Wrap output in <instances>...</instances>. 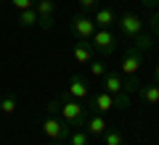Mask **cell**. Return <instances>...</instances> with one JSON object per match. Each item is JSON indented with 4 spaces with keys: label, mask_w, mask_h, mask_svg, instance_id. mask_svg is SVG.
Returning a JSON list of instances; mask_svg holds the SVG:
<instances>
[{
    "label": "cell",
    "mask_w": 159,
    "mask_h": 145,
    "mask_svg": "<svg viewBox=\"0 0 159 145\" xmlns=\"http://www.w3.org/2000/svg\"><path fill=\"white\" fill-rule=\"evenodd\" d=\"M151 82L159 84V56H157V63H154V74H151Z\"/></svg>",
    "instance_id": "obj_27"
},
{
    "label": "cell",
    "mask_w": 159,
    "mask_h": 145,
    "mask_svg": "<svg viewBox=\"0 0 159 145\" xmlns=\"http://www.w3.org/2000/svg\"><path fill=\"white\" fill-rule=\"evenodd\" d=\"M130 45H135V48H138L141 53H146V50H151V45H154V37H151V34H146V32H141V34H138V37L130 42Z\"/></svg>",
    "instance_id": "obj_19"
},
{
    "label": "cell",
    "mask_w": 159,
    "mask_h": 145,
    "mask_svg": "<svg viewBox=\"0 0 159 145\" xmlns=\"http://www.w3.org/2000/svg\"><path fill=\"white\" fill-rule=\"evenodd\" d=\"M101 137H103V145H125V134L119 129H106Z\"/></svg>",
    "instance_id": "obj_18"
},
{
    "label": "cell",
    "mask_w": 159,
    "mask_h": 145,
    "mask_svg": "<svg viewBox=\"0 0 159 145\" xmlns=\"http://www.w3.org/2000/svg\"><path fill=\"white\" fill-rule=\"evenodd\" d=\"M148 27H151V37L159 40V11H148Z\"/></svg>",
    "instance_id": "obj_22"
},
{
    "label": "cell",
    "mask_w": 159,
    "mask_h": 145,
    "mask_svg": "<svg viewBox=\"0 0 159 145\" xmlns=\"http://www.w3.org/2000/svg\"><path fill=\"white\" fill-rule=\"evenodd\" d=\"M16 21H19V27H24V29L34 27V24H37V11H34V8H27V11H16Z\"/></svg>",
    "instance_id": "obj_15"
},
{
    "label": "cell",
    "mask_w": 159,
    "mask_h": 145,
    "mask_svg": "<svg viewBox=\"0 0 159 145\" xmlns=\"http://www.w3.org/2000/svg\"><path fill=\"white\" fill-rule=\"evenodd\" d=\"M88 66H90V74H93V77H98V79H103V74L109 71V66L103 61H90Z\"/></svg>",
    "instance_id": "obj_20"
},
{
    "label": "cell",
    "mask_w": 159,
    "mask_h": 145,
    "mask_svg": "<svg viewBox=\"0 0 159 145\" xmlns=\"http://www.w3.org/2000/svg\"><path fill=\"white\" fill-rule=\"evenodd\" d=\"M90 45H93V50H98L103 58H109V56L117 53L119 40H117V34H114L111 29H96L93 37H90Z\"/></svg>",
    "instance_id": "obj_2"
},
{
    "label": "cell",
    "mask_w": 159,
    "mask_h": 145,
    "mask_svg": "<svg viewBox=\"0 0 159 145\" xmlns=\"http://www.w3.org/2000/svg\"><path fill=\"white\" fill-rule=\"evenodd\" d=\"M58 113H61V119L69 124V127H82L85 124V106H82V100H74V98H69L66 92L58 95Z\"/></svg>",
    "instance_id": "obj_1"
},
{
    "label": "cell",
    "mask_w": 159,
    "mask_h": 145,
    "mask_svg": "<svg viewBox=\"0 0 159 145\" xmlns=\"http://www.w3.org/2000/svg\"><path fill=\"white\" fill-rule=\"evenodd\" d=\"M141 6L146 11H159V0H141Z\"/></svg>",
    "instance_id": "obj_26"
},
{
    "label": "cell",
    "mask_w": 159,
    "mask_h": 145,
    "mask_svg": "<svg viewBox=\"0 0 159 145\" xmlns=\"http://www.w3.org/2000/svg\"><path fill=\"white\" fill-rule=\"evenodd\" d=\"M16 106H19L16 92H13V90L3 92V98H0V113H6V116H13V113H16Z\"/></svg>",
    "instance_id": "obj_14"
},
{
    "label": "cell",
    "mask_w": 159,
    "mask_h": 145,
    "mask_svg": "<svg viewBox=\"0 0 159 145\" xmlns=\"http://www.w3.org/2000/svg\"><path fill=\"white\" fill-rule=\"evenodd\" d=\"M90 106L96 108V113H109L114 108V95L111 92H96V95H90Z\"/></svg>",
    "instance_id": "obj_10"
},
{
    "label": "cell",
    "mask_w": 159,
    "mask_h": 145,
    "mask_svg": "<svg viewBox=\"0 0 159 145\" xmlns=\"http://www.w3.org/2000/svg\"><path fill=\"white\" fill-rule=\"evenodd\" d=\"M117 27H119V34H122V40H130V42L143 32V21L135 16V13H130V11L122 13V16L117 19Z\"/></svg>",
    "instance_id": "obj_5"
},
{
    "label": "cell",
    "mask_w": 159,
    "mask_h": 145,
    "mask_svg": "<svg viewBox=\"0 0 159 145\" xmlns=\"http://www.w3.org/2000/svg\"><path fill=\"white\" fill-rule=\"evenodd\" d=\"M82 129H85L90 137H101V134L109 129V124H106V119H103V113H96V111H93L90 116H85V124H82Z\"/></svg>",
    "instance_id": "obj_9"
},
{
    "label": "cell",
    "mask_w": 159,
    "mask_h": 145,
    "mask_svg": "<svg viewBox=\"0 0 159 145\" xmlns=\"http://www.w3.org/2000/svg\"><path fill=\"white\" fill-rule=\"evenodd\" d=\"M69 27H72L74 37H77L80 42H88V40L93 37V32H96V21H93L90 13H74L72 21H69Z\"/></svg>",
    "instance_id": "obj_4"
},
{
    "label": "cell",
    "mask_w": 159,
    "mask_h": 145,
    "mask_svg": "<svg viewBox=\"0 0 159 145\" xmlns=\"http://www.w3.org/2000/svg\"><path fill=\"white\" fill-rule=\"evenodd\" d=\"M122 82H125V92L127 95H135L138 87H141V79H138V77H125Z\"/></svg>",
    "instance_id": "obj_21"
},
{
    "label": "cell",
    "mask_w": 159,
    "mask_h": 145,
    "mask_svg": "<svg viewBox=\"0 0 159 145\" xmlns=\"http://www.w3.org/2000/svg\"><path fill=\"white\" fill-rule=\"evenodd\" d=\"M37 27L45 29V32H51V29L56 27V19H53V16H37Z\"/></svg>",
    "instance_id": "obj_23"
},
{
    "label": "cell",
    "mask_w": 159,
    "mask_h": 145,
    "mask_svg": "<svg viewBox=\"0 0 159 145\" xmlns=\"http://www.w3.org/2000/svg\"><path fill=\"white\" fill-rule=\"evenodd\" d=\"M103 90L111 95H122L125 92V82H122V77L117 71H106L103 74Z\"/></svg>",
    "instance_id": "obj_12"
},
{
    "label": "cell",
    "mask_w": 159,
    "mask_h": 145,
    "mask_svg": "<svg viewBox=\"0 0 159 145\" xmlns=\"http://www.w3.org/2000/svg\"><path fill=\"white\" fill-rule=\"evenodd\" d=\"M66 145H90V134H88L82 127H77V129H72V132H69Z\"/></svg>",
    "instance_id": "obj_16"
},
{
    "label": "cell",
    "mask_w": 159,
    "mask_h": 145,
    "mask_svg": "<svg viewBox=\"0 0 159 145\" xmlns=\"http://www.w3.org/2000/svg\"><path fill=\"white\" fill-rule=\"evenodd\" d=\"M16 11H27V8H34V0H8Z\"/></svg>",
    "instance_id": "obj_24"
},
{
    "label": "cell",
    "mask_w": 159,
    "mask_h": 145,
    "mask_svg": "<svg viewBox=\"0 0 159 145\" xmlns=\"http://www.w3.org/2000/svg\"><path fill=\"white\" fill-rule=\"evenodd\" d=\"M98 6V0H80V8H82V13H88V11H93V8Z\"/></svg>",
    "instance_id": "obj_25"
},
{
    "label": "cell",
    "mask_w": 159,
    "mask_h": 145,
    "mask_svg": "<svg viewBox=\"0 0 159 145\" xmlns=\"http://www.w3.org/2000/svg\"><path fill=\"white\" fill-rule=\"evenodd\" d=\"M141 63H143V53L138 50L135 45H127L125 56L119 58V71L125 74V77H135L138 69H141Z\"/></svg>",
    "instance_id": "obj_6"
},
{
    "label": "cell",
    "mask_w": 159,
    "mask_h": 145,
    "mask_svg": "<svg viewBox=\"0 0 159 145\" xmlns=\"http://www.w3.org/2000/svg\"><path fill=\"white\" fill-rule=\"evenodd\" d=\"M37 16H53L56 13V0H34Z\"/></svg>",
    "instance_id": "obj_17"
},
{
    "label": "cell",
    "mask_w": 159,
    "mask_h": 145,
    "mask_svg": "<svg viewBox=\"0 0 159 145\" xmlns=\"http://www.w3.org/2000/svg\"><path fill=\"white\" fill-rule=\"evenodd\" d=\"M48 145H66V143H53V140H51V143H48Z\"/></svg>",
    "instance_id": "obj_28"
},
{
    "label": "cell",
    "mask_w": 159,
    "mask_h": 145,
    "mask_svg": "<svg viewBox=\"0 0 159 145\" xmlns=\"http://www.w3.org/2000/svg\"><path fill=\"white\" fill-rule=\"evenodd\" d=\"M138 98H141V100L143 103H148V106H157V103H159V84H143L141 82V87H138Z\"/></svg>",
    "instance_id": "obj_13"
},
{
    "label": "cell",
    "mask_w": 159,
    "mask_h": 145,
    "mask_svg": "<svg viewBox=\"0 0 159 145\" xmlns=\"http://www.w3.org/2000/svg\"><path fill=\"white\" fill-rule=\"evenodd\" d=\"M93 53H96V50H93L90 40H88V42H80V40H77L74 48H72V58H74L77 63H90V61H93Z\"/></svg>",
    "instance_id": "obj_11"
},
{
    "label": "cell",
    "mask_w": 159,
    "mask_h": 145,
    "mask_svg": "<svg viewBox=\"0 0 159 145\" xmlns=\"http://www.w3.org/2000/svg\"><path fill=\"white\" fill-rule=\"evenodd\" d=\"M43 134H45L48 140H53V143H66L69 124L64 122L61 116H56V113H48L45 122H43Z\"/></svg>",
    "instance_id": "obj_3"
},
{
    "label": "cell",
    "mask_w": 159,
    "mask_h": 145,
    "mask_svg": "<svg viewBox=\"0 0 159 145\" xmlns=\"http://www.w3.org/2000/svg\"><path fill=\"white\" fill-rule=\"evenodd\" d=\"M117 11L109 6H96L93 8V21H96V29H111L117 24Z\"/></svg>",
    "instance_id": "obj_7"
},
{
    "label": "cell",
    "mask_w": 159,
    "mask_h": 145,
    "mask_svg": "<svg viewBox=\"0 0 159 145\" xmlns=\"http://www.w3.org/2000/svg\"><path fill=\"white\" fill-rule=\"evenodd\" d=\"M64 92H66L69 98H74V100H85L88 95H90V90H88L85 77H80V74H72V77H69V84H66V90H64Z\"/></svg>",
    "instance_id": "obj_8"
}]
</instances>
